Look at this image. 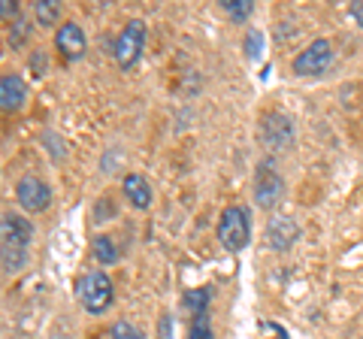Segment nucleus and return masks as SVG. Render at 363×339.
I'll return each instance as SVG.
<instances>
[{
	"label": "nucleus",
	"instance_id": "0eeeda50",
	"mask_svg": "<svg viewBox=\"0 0 363 339\" xmlns=\"http://www.w3.org/2000/svg\"><path fill=\"white\" fill-rule=\"evenodd\" d=\"M16 197L21 203V209H28V212H43L45 206L52 203V188L43 182V179L37 176H25L18 182L16 188Z\"/></svg>",
	"mask_w": 363,
	"mask_h": 339
},
{
	"label": "nucleus",
	"instance_id": "7ed1b4c3",
	"mask_svg": "<svg viewBox=\"0 0 363 339\" xmlns=\"http://www.w3.org/2000/svg\"><path fill=\"white\" fill-rule=\"evenodd\" d=\"M252 240V228H248V212L242 206H227L218 221V243L227 252H242Z\"/></svg>",
	"mask_w": 363,
	"mask_h": 339
},
{
	"label": "nucleus",
	"instance_id": "20e7f679",
	"mask_svg": "<svg viewBox=\"0 0 363 339\" xmlns=\"http://www.w3.org/2000/svg\"><path fill=\"white\" fill-rule=\"evenodd\" d=\"M330 61H333V46L327 40H315L297 55V58H294V73L315 79L330 67Z\"/></svg>",
	"mask_w": 363,
	"mask_h": 339
},
{
	"label": "nucleus",
	"instance_id": "dca6fc26",
	"mask_svg": "<svg viewBox=\"0 0 363 339\" xmlns=\"http://www.w3.org/2000/svg\"><path fill=\"white\" fill-rule=\"evenodd\" d=\"M185 306L194 312V315H200V312H206V306H209V288H197V291H188L185 294Z\"/></svg>",
	"mask_w": 363,
	"mask_h": 339
},
{
	"label": "nucleus",
	"instance_id": "9d476101",
	"mask_svg": "<svg viewBox=\"0 0 363 339\" xmlns=\"http://www.w3.org/2000/svg\"><path fill=\"white\" fill-rule=\"evenodd\" d=\"M55 46L64 52V58L79 61L85 55V49H88V40H85V33H82V28H79L76 21H67V25H61L58 33H55Z\"/></svg>",
	"mask_w": 363,
	"mask_h": 339
},
{
	"label": "nucleus",
	"instance_id": "aec40b11",
	"mask_svg": "<svg viewBox=\"0 0 363 339\" xmlns=\"http://www.w3.org/2000/svg\"><path fill=\"white\" fill-rule=\"evenodd\" d=\"M0 16H4V18L16 16V4H13V0H0Z\"/></svg>",
	"mask_w": 363,
	"mask_h": 339
},
{
	"label": "nucleus",
	"instance_id": "f8f14e48",
	"mask_svg": "<svg viewBox=\"0 0 363 339\" xmlns=\"http://www.w3.org/2000/svg\"><path fill=\"white\" fill-rule=\"evenodd\" d=\"M124 197L130 200L133 209H149L152 206V188L145 182V176H140V173L124 176Z\"/></svg>",
	"mask_w": 363,
	"mask_h": 339
},
{
	"label": "nucleus",
	"instance_id": "39448f33",
	"mask_svg": "<svg viewBox=\"0 0 363 339\" xmlns=\"http://www.w3.org/2000/svg\"><path fill=\"white\" fill-rule=\"evenodd\" d=\"M281 194H285V182H281V176L272 170V161H264L255 176V203L260 209H272L281 200Z\"/></svg>",
	"mask_w": 363,
	"mask_h": 339
},
{
	"label": "nucleus",
	"instance_id": "6ab92c4d",
	"mask_svg": "<svg viewBox=\"0 0 363 339\" xmlns=\"http://www.w3.org/2000/svg\"><path fill=\"white\" fill-rule=\"evenodd\" d=\"M260 52H264V33L252 28L245 33V55L248 58H260Z\"/></svg>",
	"mask_w": 363,
	"mask_h": 339
},
{
	"label": "nucleus",
	"instance_id": "ddd939ff",
	"mask_svg": "<svg viewBox=\"0 0 363 339\" xmlns=\"http://www.w3.org/2000/svg\"><path fill=\"white\" fill-rule=\"evenodd\" d=\"M91 252H94V257L100 264H116L118 261V248H116V243L109 240V236H97L94 243H91Z\"/></svg>",
	"mask_w": 363,
	"mask_h": 339
},
{
	"label": "nucleus",
	"instance_id": "f3484780",
	"mask_svg": "<svg viewBox=\"0 0 363 339\" xmlns=\"http://www.w3.org/2000/svg\"><path fill=\"white\" fill-rule=\"evenodd\" d=\"M188 339H212V327H209V315L206 312H200V315L191 318Z\"/></svg>",
	"mask_w": 363,
	"mask_h": 339
},
{
	"label": "nucleus",
	"instance_id": "4468645a",
	"mask_svg": "<svg viewBox=\"0 0 363 339\" xmlns=\"http://www.w3.org/2000/svg\"><path fill=\"white\" fill-rule=\"evenodd\" d=\"M37 21L45 28L58 25L61 21V0H40L37 4Z\"/></svg>",
	"mask_w": 363,
	"mask_h": 339
},
{
	"label": "nucleus",
	"instance_id": "a211bd4d",
	"mask_svg": "<svg viewBox=\"0 0 363 339\" xmlns=\"http://www.w3.org/2000/svg\"><path fill=\"white\" fill-rule=\"evenodd\" d=\"M109 336L112 339H145L140 330H136V327L130 324V321H116V324H112V330H109Z\"/></svg>",
	"mask_w": 363,
	"mask_h": 339
},
{
	"label": "nucleus",
	"instance_id": "2eb2a0df",
	"mask_svg": "<svg viewBox=\"0 0 363 339\" xmlns=\"http://www.w3.org/2000/svg\"><path fill=\"white\" fill-rule=\"evenodd\" d=\"M221 6L230 13L233 21H245L255 13V0H221Z\"/></svg>",
	"mask_w": 363,
	"mask_h": 339
},
{
	"label": "nucleus",
	"instance_id": "1a4fd4ad",
	"mask_svg": "<svg viewBox=\"0 0 363 339\" xmlns=\"http://www.w3.org/2000/svg\"><path fill=\"white\" fill-rule=\"evenodd\" d=\"M260 140L267 143V149H288L294 143V128L285 116H267L260 124Z\"/></svg>",
	"mask_w": 363,
	"mask_h": 339
},
{
	"label": "nucleus",
	"instance_id": "6e6552de",
	"mask_svg": "<svg viewBox=\"0 0 363 339\" xmlns=\"http://www.w3.org/2000/svg\"><path fill=\"white\" fill-rule=\"evenodd\" d=\"M264 240L269 248H276V252H285L291 248L294 243L300 240V224L294 218H272L264 230Z\"/></svg>",
	"mask_w": 363,
	"mask_h": 339
},
{
	"label": "nucleus",
	"instance_id": "f257e3e1",
	"mask_svg": "<svg viewBox=\"0 0 363 339\" xmlns=\"http://www.w3.org/2000/svg\"><path fill=\"white\" fill-rule=\"evenodd\" d=\"M30 240H33V224L16 216V212H6L4 224H0V264H4V273H18L25 267Z\"/></svg>",
	"mask_w": 363,
	"mask_h": 339
},
{
	"label": "nucleus",
	"instance_id": "423d86ee",
	"mask_svg": "<svg viewBox=\"0 0 363 339\" xmlns=\"http://www.w3.org/2000/svg\"><path fill=\"white\" fill-rule=\"evenodd\" d=\"M143 46H145V25L143 21H130V25L121 30V37L116 40V61L121 70H128V67L136 64Z\"/></svg>",
	"mask_w": 363,
	"mask_h": 339
},
{
	"label": "nucleus",
	"instance_id": "f03ea898",
	"mask_svg": "<svg viewBox=\"0 0 363 339\" xmlns=\"http://www.w3.org/2000/svg\"><path fill=\"white\" fill-rule=\"evenodd\" d=\"M79 303L85 306V312L91 315H100L109 309L112 303V282L104 269H91L79 279Z\"/></svg>",
	"mask_w": 363,
	"mask_h": 339
},
{
	"label": "nucleus",
	"instance_id": "9b49d317",
	"mask_svg": "<svg viewBox=\"0 0 363 339\" xmlns=\"http://www.w3.org/2000/svg\"><path fill=\"white\" fill-rule=\"evenodd\" d=\"M28 100V88H25V79L16 76V73H6L0 79V106L6 112H18Z\"/></svg>",
	"mask_w": 363,
	"mask_h": 339
},
{
	"label": "nucleus",
	"instance_id": "412c9836",
	"mask_svg": "<svg viewBox=\"0 0 363 339\" xmlns=\"http://www.w3.org/2000/svg\"><path fill=\"white\" fill-rule=\"evenodd\" d=\"M351 18H354L357 25L363 28V4H351Z\"/></svg>",
	"mask_w": 363,
	"mask_h": 339
}]
</instances>
